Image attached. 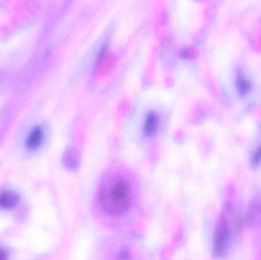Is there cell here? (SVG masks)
I'll use <instances>...</instances> for the list:
<instances>
[{
  "instance_id": "cell-1",
  "label": "cell",
  "mask_w": 261,
  "mask_h": 260,
  "mask_svg": "<svg viewBox=\"0 0 261 260\" xmlns=\"http://www.w3.org/2000/svg\"><path fill=\"white\" fill-rule=\"evenodd\" d=\"M137 199V188L129 174L113 170L102 180L96 195V206L102 216L117 223L130 215Z\"/></svg>"
},
{
  "instance_id": "cell-2",
  "label": "cell",
  "mask_w": 261,
  "mask_h": 260,
  "mask_svg": "<svg viewBox=\"0 0 261 260\" xmlns=\"http://www.w3.org/2000/svg\"><path fill=\"white\" fill-rule=\"evenodd\" d=\"M231 227L225 215H222L215 229L213 239V253L218 258L224 257L228 253L231 244Z\"/></svg>"
},
{
  "instance_id": "cell-3",
  "label": "cell",
  "mask_w": 261,
  "mask_h": 260,
  "mask_svg": "<svg viewBox=\"0 0 261 260\" xmlns=\"http://www.w3.org/2000/svg\"><path fill=\"white\" fill-rule=\"evenodd\" d=\"M116 65V58L110 50H102L98 56L96 64V71L99 76L108 74L114 70Z\"/></svg>"
},
{
  "instance_id": "cell-4",
  "label": "cell",
  "mask_w": 261,
  "mask_h": 260,
  "mask_svg": "<svg viewBox=\"0 0 261 260\" xmlns=\"http://www.w3.org/2000/svg\"><path fill=\"white\" fill-rule=\"evenodd\" d=\"M160 118L154 111H150L144 118L142 131L147 137H153L159 131Z\"/></svg>"
},
{
  "instance_id": "cell-5",
  "label": "cell",
  "mask_w": 261,
  "mask_h": 260,
  "mask_svg": "<svg viewBox=\"0 0 261 260\" xmlns=\"http://www.w3.org/2000/svg\"><path fill=\"white\" fill-rule=\"evenodd\" d=\"M18 196L16 192L12 190H4L0 192V208L12 209L18 204Z\"/></svg>"
},
{
  "instance_id": "cell-6",
  "label": "cell",
  "mask_w": 261,
  "mask_h": 260,
  "mask_svg": "<svg viewBox=\"0 0 261 260\" xmlns=\"http://www.w3.org/2000/svg\"><path fill=\"white\" fill-rule=\"evenodd\" d=\"M44 139V131L39 127L34 128L26 139V146L29 149H38Z\"/></svg>"
},
{
  "instance_id": "cell-7",
  "label": "cell",
  "mask_w": 261,
  "mask_h": 260,
  "mask_svg": "<svg viewBox=\"0 0 261 260\" xmlns=\"http://www.w3.org/2000/svg\"><path fill=\"white\" fill-rule=\"evenodd\" d=\"M236 88L241 96H246L251 91V84L245 75L239 73L236 79Z\"/></svg>"
},
{
  "instance_id": "cell-8",
  "label": "cell",
  "mask_w": 261,
  "mask_h": 260,
  "mask_svg": "<svg viewBox=\"0 0 261 260\" xmlns=\"http://www.w3.org/2000/svg\"><path fill=\"white\" fill-rule=\"evenodd\" d=\"M251 163L253 166H258L261 164V146L256 148L251 155Z\"/></svg>"
},
{
  "instance_id": "cell-9",
  "label": "cell",
  "mask_w": 261,
  "mask_h": 260,
  "mask_svg": "<svg viewBox=\"0 0 261 260\" xmlns=\"http://www.w3.org/2000/svg\"><path fill=\"white\" fill-rule=\"evenodd\" d=\"M8 253L6 250L0 247V260L7 259Z\"/></svg>"
}]
</instances>
